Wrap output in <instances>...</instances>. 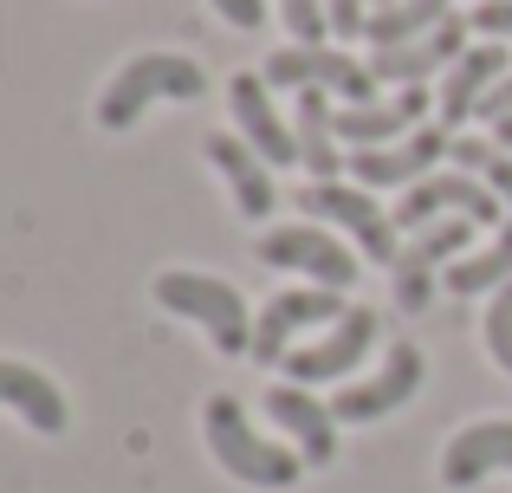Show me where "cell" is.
<instances>
[{
    "instance_id": "6",
    "label": "cell",
    "mask_w": 512,
    "mask_h": 493,
    "mask_svg": "<svg viewBox=\"0 0 512 493\" xmlns=\"http://www.w3.org/2000/svg\"><path fill=\"white\" fill-rule=\"evenodd\" d=\"M286 202H299L305 215L318 221V228H344L350 241H357L370 260L396 266V221L383 215V208L370 202V189H344V182H305L299 195H286Z\"/></svg>"
},
{
    "instance_id": "7",
    "label": "cell",
    "mask_w": 512,
    "mask_h": 493,
    "mask_svg": "<svg viewBox=\"0 0 512 493\" xmlns=\"http://www.w3.org/2000/svg\"><path fill=\"white\" fill-rule=\"evenodd\" d=\"M253 260L305 273L312 286H331V292H344L350 279H357V253H350L331 228H318V221H305V228H266L260 247H253Z\"/></svg>"
},
{
    "instance_id": "11",
    "label": "cell",
    "mask_w": 512,
    "mask_h": 493,
    "mask_svg": "<svg viewBox=\"0 0 512 493\" xmlns=\"http://www.w3.org/2000/svg\"><path fill=\"white\" fill-rule=\"evenodd\" d=\"M422 377H428L422 351H415V344H389V357H383L376 377H363V383H350V390L331 396V416L338 422H376V416H389V409L409 403V396L422 390Z\"/></svg>"
},
{
    "instance_id": "2",
    "label": "cell",
    "mask_w": 512,
    "mask_h": 493,
    "mask_svg": "<svg viewBox=\"0 0 512 493\" xmlns=\"http://www.w3.org/2000/svg\"><path fill=\"white\" fill-rule=\"evenodd\" d=\"M156 98H175V104L208 98V78H201V65L182 59V52H143V59H130L124 72H117L111 85L98 91V124H104V130H130Z\"/></svg>"
},
{
    "instance_id": "23",
    "label": "cell",
    "mask_w": 512,
    "mask_h": 493,
    "mask_svg": "<svg viewBox=\"0 0 512 493\" xmlns=\"http://www.w3.org/2000/svg\"><path fill=\"white\" fill-rule=\"evenodd\" d=\"M448 13H454L448 0H396V7H376L363 33H370V46H409V39L435 33Z\"/></svg>"
},
{
    "instance_id": "26",
    "label": "cell",
    "mask_w": 512,
    "mask_h": 493,
    "mask_svg": "<svg viewBox=\"0 0 512 493\" xmlns=\"http://www.w3.org/2000/svg\"><path fill=\"white\" fill-rule=\"evenodd\" d=\"M279 20L292 26V39H299V46H325V33H331L325 0H279Z\"/></svg>"
},
{
    "instance_id": "28",
    "label": "cell",
    "mask_w": 512,
    "mask_h": 493,
    "mask_svg": "<svg viewBox=\"0 0 512 493\" xmlns=\"http://www.w3.org/2000/svg\"><path fill=\"white\" fill-rule=\"evenodd\" d=\"M325 13H331V33H363L370 26V0H325Z\"/></svg>"
},
{
    "instance_id": "27",
    "label": "cell",
    "mask_w": 512,
    "mask_h": 493,
    "mask_svg": "<svg viewBox=\"0 0 512 493\" xmlns=\"http://www.w3.org/2000/svg\"><path fill=\"white\" fill-rule=\"evenodd\" d=\"M474 33L512 46V0H480V7H474Z\"/></svg>"
},
{
    "instance_id": "12",
    "label": "cell",
    "mask_w": 512,
    "mask_h": 493,
    "mask_svg": "<svg viewBox=\"0 0 512 493\" xmlns=\"http://www.w3.org/2000/svg\"><path fill=\"white\" fill-rule=\"evenodd\" d=\"M467 33H474V20L448 13L435 33L409 39V46H370V78L376 85H428L441 65H454L467 52Z\"/></svg>"
},
{
    "instance_id": "29",
    "label": "cell",
    "mask_w": 512,
    "mask_h": 493,
    "mask_svg": "<svg viewBox=\"0 0 512 493\" xmlns=\"http://www.w3.org/2000/svg\"><path fill=\"white\" fill-rule=\"evenodd\" d=\"M214 13H221L227 26H240V33H253V26L266 20V0H208Z\"/></svg>"
},
{
    "instance_id": "16",
    "label": "cell",
    "mask_w": 512,
    "mask_h": 493,
    "mask_svg": "<svg viewBox=\"0 0 512 493\" xmlns=\"http://www.w3.org/2000/svg\"><path fill=\"white\" fill-rule=\"evenodd\" d=\"M506 52H512V46L487 39V46H467L461 59L448 65V78H441V91H435V124L461 130L467 117L480 111V98H487V91L506 78Z\"/></svg>"
},
{
    "instance_id": "1",
    "label": "cell",
    "mask_w": 512,
    "mask_h": 493,
    "mask_svg": "<svg viewBox=\"0 0 512 493\" xmlns=\"http://www.w3.org/2000/svg\"><path fill=\"white\" fill-rule=\"evenodd\" d=\"M201 435H208V455L247 487H292L305 474V455L266 442L234 396H208V403H201Z\"/></svg>"
},
{
    "instance_id": "14",
    "label": "cell",
    "mask_w": 512,
    "mask_h": 493,
    "mask_svg": "<svg viewBox=\"0 0 512 493\" xmlns=\"http://www.w3.org/2000/svg\"><path fill=\"white\" fill-rule=\"evenodd\" d=\"M422 124H428V85H402L396 98L344 104L338 111V143H350V150H383V143H402Z\"/></svg>"
},
{
    "instance_id": "17",
    "label": "cell",
    "mask_w": 512,
    "mask_h": 493,
    "mask_svg": "<svg viewBox=\"0 0 512 493\" xmlns=\"http://www.w3.org/2000/svg\"><path fill=\"white\" fill-rule=\"evenodd\" d=\"M266 416H273L279 429L299 442L305 468L338 461V416H331V403H318L305 383H279V390H266Z\"/></svg>"
},
{
    "instance_id": "31",
    "label": "cell",
    "mask_w": 512,
    "mask_h": 493,
    "mask_svg": "<svg viewBox=\"0 0 512 493\" xmlns=\"http://www.w3.org/2000/svg\"><path fill=\"white\" fill-rule=\"evenodd\" d=\"M493 143H500V150H512V117H500V124H493Z\"/></svg>"
},
{
    "instance_id": "24",
    "label": "cell",
    "mask_w": 512,
    "mask_h": 493,
    "mask_svg": "<svg viewBox=\"0 0 512 493\" xmlns=\"http://www.w3.org/2000/svg\"><path fill=\"white\" fill-rule=\"evenodd\" d=\"M448 163L467 169V176H480V182H487V189L512 208V150H500V143H480V137H454Z\"/></svg>"
},
{
    "instance_id": "9",
    "label": "cell",
    "mask_w": 512,
    "mask_h": 493,
    "mask_svg": "<svg viewBox=\"0 0 512 493\" xmlns=\"http://www.w3.org/2000/svg\"><path fill=\"white\" fill-rule=\"evenodd\" d=\"M448 150H454V130L422 124L402 143H383V150H350V176H357V189H415Z\"/></svg>"
},
{
    "instance_id": "8",
    "label": "cell",
    "mask_w": 512,
    "mask_h": 493,
    "mask_svg": "<svg viewBox=\"0 0 512 493\" xmlns=\"http://www.w3.org/2000/svg\"><path fill=\"white\" fill-rule=\"evenodd\" d=\"M376 331H383V325H376L370 305H350V312H344V318H338V325H331L318 344H299V351H286V377H292V383H305V390L350 377V370H357L363 357H370Z\"/></svg>"
},
{
    "instance_id": "32",
    "label": "cell",
    "mask_w": 512,
    "mask_h": 493,
    "mask_svg": "<svg viewBox=\"0 0 512 493\" xmlns=\"http://www.w3.org/2000/svg\"><path fill=\"white\" fill-rule=\"evenodd\" d=\"M376 7H396V0H376Z\"/></svg>"
},
{
    "instance_id": "19",
    "label": "cell",
    "mask_w": 512,
    "mask_h": 493,
    "mask_svg": "<svg viewBox=\"0 0 512 493\" xmlns=\"http://www.w3.org/2000/svg\"><path fill=\"white\" fill-rule=\"evenodd\" d=\"M487 474H512V422H467L441 448V481L448 487H480Z\"/></svg>"
},
{
    "instance_id": "22",
    "label": "cell",
    "mask_w": 512,
    "mask_h": 493,
    "mask_svg": "<svg viewBox=\"0 0 512 493\" xmlns=\"http://www.w3.org/2000/svg\"><path fill=\"white\" fill-rule=\"evenodd\" d=\"M506 279H512V215H506V228L493 234L487 253H467V260L448 266V292L454 299H493Z\"/></svg>"
},
{
    "instance_id": "25",
    "label": "cell",
    "mask_w": 512,
    "mask_h": 493,
    "mask_svg": "<svg viewBox=\"0 0 512 493\" xmlns=\"http://www.w3.org/2000/svg\"><path fill=\"white\" fill-rule=\"evenodd\" d=\"M487 351H493V364L512 377V279L487 299Z\"/></svg>"
},
{
    "instance_id": "5",
    "label": "cell",
    "mask_w": 512,
    "mask_h": 493,
    "mask_svg": "<svg viewBox=\"0 0 512 493\" xmlns=\"http://www.w3.org/2000/svg\"><path fill=\"white\" fill-rule=\"evenodd\" d=\"M266 85L273 91H338L350 104H370L376 98V78L363 59H350L344 46H279L266 59Z\"/></svg>"
},
{
    "instance_id": "18",
    "label": "cell",
    "mask_w": 512,
    "mask_h": 493,
    "mask_svg": "<svg viewBox=\"0 0 512 493\" xmlns=\"http://www.w3.org/2000/svg\"><path fill=\"white\" fill-rule=\"evenodd\" d=\"M227 104H234V117H240V137H247L273 169L299 163V130H292L286 117L273 111V98H266V78H260V72L227 78Z\"/></svg>"
},
{
    "instance_id": "21",
    "label": "cell",
    "mask_w": 512,
    "mask_h": 493,
    "mask_svg": "<svg viewBox=\"0 0 512 493\" xmlns=\"http://www.w3.org/2000/svg\"><path fill=\"white\" fill-rule=\"evenodd\" d=\"M299 163L312 169V182H338V169L350 156L338 150V111H331L325 91H299Z\"/></svg>"
},
{
    "instance_id": "4",
    "label": "cell",
    "mask_w": 512,
    "mask_h": 493,
    "mask_svg": "<svg viewBox=\"0 0 512 493\" xmlns=\"http://www.w3.org/2000/svg\"><path fill=\"white\" fill-rule=\"evenodd\" d=\"M448 215H467L474 228H506V202L487 189L480 176H467V169H441V176H422L409 195H402L396 208H389V221L396 228H435V221H448Z\"/></svg>"
},
{
    "instance_id": "15",
    "label": "cell",
    "mask_w": 512,
    "mask_h": 493,
    "mask_svg": "<svg viewBox=\"0 0 512 493\" xmlns=\"http://www.w3.org/2000/svg\"><path fill=\"white\" fill-rule=\"evenodd\" d=\"M201 156L221 169V182L234 189V208H240L247 221H266L279 202H286V195L273 189V163H266V156L253 150L247 137H208V143H201Z\"/></svg>"
},
{
    "instance_id": "13",
    "label": "cell",
    "mask_w": 512,
    "mask_h": 493,
    "mask_svg": "<svg viewBox=\"0 0 512 493\" xmlns=\"http://www.w3.org/2000/svg\"><path fill=\"white\" fill-rule=\"evenodd\" d=\"M467 234H474V221H467V215H448V221L422 228L409 247L396 253V266H389V286H396V305H402V312H422V305L435 299V266L454 260V253L467 247Z\"/></svg>"
},
{
    "instance_id": "3",
    "label": "cell",
    "mask_w": 512,
    "mask_h": 493,
    "mask_svg": "<svg viewBox=\"0 0 512 493\" xmlns=\"http://www.w3.org/2000/svg\"><path fill=\"white\" fill-rule=\"evenodd\" d=\"M156 305L188 325H201L214 338L221 357H247L253 351V312L227 279H208V273H156Z\"/></svg>"
},
{
    "instance_id": "20",
    "label": "cell",
    "mask_w": 512,
    "mask_h": 493,
    "mask_svg": "<svg viewBox=\"0 0 512 493\" xmlns=\"http://www.w3.org/2000/svg\"><path fill=\"white\" fill-rule=\"evenodd\" d=\"M0 409L26 416L39 435H65V422H72V409H65L59 383H52L46 370L20 364V357H0Z\"/></svg>"
},
{
    "instance_id": "30",
    "label": "cell",
    "mask_w": 512,
    "mask_h": 493,
    "mask_svg": "<svg viewBox=\"0 0 512 493\" xmlns=\"http://www.w3.org/2000/svg\"><path fill=\"white\" fill-rule=\"evenodd\" d=\"M474 117H487V124H500V117H512V78H500V85L480 98V111Z\"/></svg>"
},
{
    "instance_id": "10",
    "label": "cell",
    "mask_w": 512,
    "mask_h": 493,
    "mask_svg": "<svg viewBox=\"0 0 512 493\" xmlns=\"http://www.w3.org/2000/svg\"><path fill=\"white\" fill-rule=\"evenodd\" d=\"M344 312H350V305L331 286H292V292H279V299H266V312L253 318V357H260V364H286L292 331L338 325Z\"/></svg>"
}]
</instances>
